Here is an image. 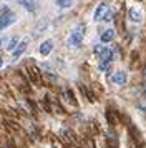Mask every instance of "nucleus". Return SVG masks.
<instances>
[{
  "mask_svg": "<svg viewBox=\"0 0 146 148\" xmlns=\"http://www.w3.org/2000/svg\"><path fill=\"white\" fill-rule=\"evenodd\" d=\"M15 22H17L15 14H13V12H10V10H7L3 15H0V30L10 27V25H12V23H15Z\"/></svg>",
  "mask_w": 146,
  "mask_h": 148,
  "instance_id": "7ed1b4c3",
  "label": "nucleus"
},
{
  "mask_svg": "<svg viewBox=\"0 0 146 148\" xmlns=\"http://www.w3.org/2000/svg\"><path fill=\"white\" fill-rule=\"evenodd\" d=\"M113 37H115V30H111V28H106L105 32L101 34V37H100V38H101V42H103V43H108V42L113 40Z\"/></svg>",
  "mask_w": 146,
  "mask_h": 148,
  "instance_id": "1a4fd4ad",
  "label": "nucleus"
},
{
  "mask_svg": "<svg viewBox=\"0 0 146 148\" xmlns=\"http://www.w3.org/2000/svg\"><path fill=\"white\" fill-rule=\"evenodd\" d=\"M83 37H85V23H76V25L72 28V32H70L68 45H72V47H80L81 42H83Z\"/></svg>",
  "mask_w": 146,
  "mask_h": 148,
  "instance_id": "f257e3e1",
  "label": "nucleus"
},
{
  "mask_svg": "<svg viewBox=\"0 0 146 148\" xmlns=\"http://www.w3.org/2000/svg\"><path fill=\"white\" fill-rule=\"evenodd\" d=\"M20 42H18V38H17V37H13V38H10V42H8V45H7V50H8V52H10V50H15V48H17V45H18Z\"/></svg>",
  "mask_w": 146,
  "mask_h": 148,
  "instance_id": "9b49d317",
  "label": "nucleus"
},
{
  "mask_svg": "<svg viewBox=\"0 0 146 148\" xmlns=\"http://www.w3.org/2000/svg\"><path fill=\"white\" fill-rule=\"evenodd\" d=\"M128 17H130L133 22H141L143 20V14H141L139 10H136V8H130V10H128Z\"/></svg>",
  "mask_w": 146,
  "mask_h": 148,
  "instance_id": "6e6552de",
  "label": "nucleus"
},
{
  "mask_svg": "<svg viewBox=\"0 0 146 148\" xmlns=\"http://www.w3.org/2000/svg\"><path fill=\"white\" fill-rule=\"evenodd\" d=\"M27 45H28V38H23V40L18 43V47L13 50V58H18L20 55H22V53L27 50Z\"/></svg>",
  "mask_w": 146,
  "mask_h": 148,
  "instance_id": "0eeeda50",
  "label": "nucleus"
},
{
  "mask_svg": "<svg viewBox=\"0 0 146 148\" xmlns=\"http://www.w3.org/2000/svg\"><path fill=\"white\" fill-rule=\"evenodd\" d=\"M96 53H98V58H100V70L103 72L106 68L110 67V63L113 60V52L110 50L108 47H98L96 48Z\"/></svg>",
  "mask_w": 146,
  "mask_h": 148,
  "instance_id": "f03ea898",
  "label": "nucleus"
},
{
  "mask_svg": "<svg viewBox=\"0 0 146 148\" xmlns=\"http://www.w3.org/2000/svg\"><path fill=\"white\" fill-rule=\"evenodd\" d=\"M111 82L115 85H125L126 83V72L123 70H118V72H115L111 77Z\"/></svg>",
  "mask_w": 146,
  "mask_h": 148,
  "instance_id": "39448f33",
  "label": "nucleus"
},
{
  "mask_svg": "<svg viewBox=\"0 0 146 148\" xmlns=\"http://www.w3.org/2000/svg\"><path fill=\"white\" fill-rule=\"evenodd\" d=\"M38 50H40V53H42V55H48V53H50V52L53 50V40H52V38L45 40L43 43H42V45H40Z\"/></svg>",
  "mask_w": 146,
  "mask_h": 148,
  "instance_id": "423d86ee",
  "label": "nucleus"
},
{
  "mask_svg": "<svg viewBox=\"0 0 146 148\" xmlns=\"http://www.w3.org/2000/svg\"><path fill=\"white\" fill-rule=\"evenodd\" d=\"M20 3H22L27 10H30V12H33V10L37 8V2H35V0H20Z\"/></svg>",
  "mask_w": 146,
  "mask_h": 148,
  "instance_id": "9d476101",
  "label": "nucleus"
},
{
  "mask_svg": "<svg viewBox=\"0 0 146 148\" xmlns=\"http://www.w3.org/2000/svg\"><path fill=\"white\" fill-rule=\"evenodd\" d=\"M106 15H108V5L106 3H100L96 7V10H95L93 18H95V22H100V20H105Z\"/></svg>",
  "mask_w": 146,
  "mask_h": 148,
  "instance_id": "20e7f679",
  "label": "nucleus"
},
{
  "mask_svg": "<svg viewBox=\"0 0 146 148\" xmlns=\"http://www.w3.org/2000/svg\"><path fill=\"white\" fill-rule=\"evenodd\" d=\"M0 45H2V37H0Z\"/></svg>",
  "mask_w": 146,
  "mask_h": 148,
  "instance_id": "ddd939ff",
  "label": "nucleus"
},
{
  "mask_svg": "<svg viewBox=\"0 0 146 148\" xmlns=\"http://www.w3.org/2000/svg\"><path fill=\"white\" fill-rule=\"evenodd\" d=\"M0 65H2V60H0Z\"/></svg>",
  "mask_w": 146,
  "mask_h": 148,
  "instance_id": "4468645a",
  "label": "nucleus"
},
{
  "mask_svg": "<svg viewBox=\"0 0 146 148\" xmlns=\"http://www.w3.org/2000/svg\"><path fill=\"white\" fill-rule=\"evenodd\" d=\"M72 3H73V0H57V5L60 8H68V7H72Z\"/></svg>",
  "mask_w": 146,
  "mask_h": 148,
  "instance_id": "f8f14e48",
  "label": "nucleus"
}]
</instances>
